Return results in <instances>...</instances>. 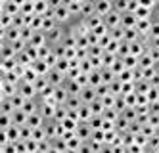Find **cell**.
<instances>
[{
  "label": "cell",
  "instance_id": "1",
  "mask_svg": "<svg viewBox=\"0 0 159 153\" xmlns=\"http://www.w3.org/2000/svg\"><path fill=\"white\" fill-rule=\"evenodd\" d=\"M19 94L25 100H39V92H37L35 84H29V82H23V80L19 84Z\"/></svg>",
  "mask_w": 159,
  "mask_h": 153
},
{
  "label": "cell",
  "instance_id": "2",
  "mask_svg": "<svg viewBox=\"0 0 159 153\" xmlns=\"http://www.w3.org/2000/svg\"><path fill=\"white\" fill-rule=\"evenodd\" d=\"M79 98H81L83 105H90L94 100H98V96H96V88H92V86L83 88V90H81V94H79Z\"/></svg>",
  "mask_w": 159,
  "mask_h": 153
},
{
  "label": "cell",
  "instance_id": "3",
  "mask_svg": "<svg viewBox=\"0 0 159 153\" xmlns=\"http://www.w3.org/2000/svg\"><path fill=\"white\" fill-rule=\"evenodd\" d=\"M104 25L111 31V29H117V27H121V16L117 14V11H111L109 16H106L104 17Z\"/></svg>",
  "mask_w": 159,
  "mask_h": 153
},
{
  "label": "cell",
  "instance_id": "4",
  "mask_svg": "<svg viewBox=\"0 0 159 153\" xmlns=\"http://www.w3.org/2000/svg\"><path fill=\"white\" fill-rule=\"evenodd\" d=\"M44 123H46V119H44L40 113H33V115H29V119H27V126H31L33 130H37V128H42Z\"/></svg>",
  "mask_w": 159,
  "mask_h": 153
},
{
  "label": "cell",
  "instance_id": "5",
  "mask_svg": "<svg viewBox=\"0 0 159 153\" xmlns=\"http://www.w3.org/2000/svg\"><path fill=\"white\" fill-rule=\"evenodd\" d=\"M113 11V2H96V14L100 17H106Z\"/></svg>",
  "mask_w": 159,
  "mask_h": 153
},
{
  "label": "cell",
  "instance_id": "6",
  "mask_svg": "<svg viewBox=\"0 0 159 153\" xmlns=\"http://www.w3.org/2000/svg\"><path fill=\"white\" fill-rule=\"evenodd\" d=\"M0 126H2V130H8L10 126H14V117L12 115H2V119H0Z\"/></svg>",
  "mask_w": 159,
  "mask_h": 153
},
{
  "label": "cell",
  "instance_id": "7",
  "mask_svg": "<svg viewBox=\"0 0 159 153\" xmlns=\"http://www.w3.org/2000/svg\"><path fill=\"white\" fill-rule=\"evenodd\" d=\"M152 19H153V21H159V4H155V8H153V14H152Z\"/></svg>",
  "mask_w": 159,
  "mask_h": 153
},
{
  "label": "cell",
  "instance_id": "8",
  "mask_svg": "<svg viewBox=\"0 0 159 153\" xmlns=\"http://www.w3.org/2000/svg\"><path fill=\"white\" fill-rule=\"evenodd\" d=\"M65 153H79V151H77V149H67Z\"/></svg>",
  "mask_w": 159,
  "mask_h": 153
}]
</instances>
